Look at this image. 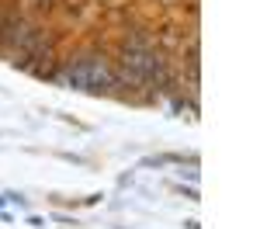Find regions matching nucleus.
I'll return each mask as SVG.
<instances>
[{
    "label": "nucleus",
    "instance_id": "3",
    "mask_svg": "<svg viewBox=\"0 0 260 229\" xmlns=\"http://www.w3.org/2000/svg\"><path fill=\"white\" fill-rule=\"evenodd\" d=\"M146 49H153V39L142 35V31H132V35L125 39V52H146Z\"/></svg>",
    "mask_w": 260,
    "mask_h": 229
},
{
    "label": "nucleus",
    "instance_id": "4",
    "mask_svg": "<svg viewBox=\"0 0 260 229\" xmlns=\"http://www.w3.org/2000/svg\"><path fill=\"white\" fill-rule=\"evenodd\" d=\"M31 11H52V0H28Z\"/></svg>",
    "mask_w": 260,
    "mask_h": 229
},
{
    "label": "nucleus",
    "instance_id": "2",
    "mask_svg": "<svg viewBox=\"0 0 260 229\" xmlns=\"http://www.w3.org/2000/svg\"><path fill=\"white\" fill-rule=\"evenodd\" d=\"M28 21L18 18V14H7V18L0 21V49H18V42L28 35Z\"/></svg>",
    "mask_w": 260,
    "mask_h": 229
},
{
    "label": "nucleus",
    "instance_id": "1",
    "mask_svg": "<svg viewBox=\"0 0 260 229\" xmlns=\"http://www.w3.org/2000/svg\"><path fill=\"white\" fill-rule=\"evenodd\" d=\"M56 80L80 87V90H108L115 83V73H111L104 56H80V59L66 62L62 73H56Z\"/></svg>",
    "mask_w": 260,
    "mask_h": 229
}]
</instances>
